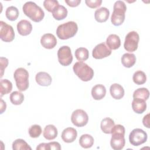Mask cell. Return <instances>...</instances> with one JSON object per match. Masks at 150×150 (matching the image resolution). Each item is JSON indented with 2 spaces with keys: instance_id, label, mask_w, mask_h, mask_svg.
<instances>
[{
  "instance_id": "41",
  "label": "cell",
  "mask_w": 150,
  "mask_h": 150,
  "mask_svg": "<svg viewBox=\"0 0 150 150\" xmlns=\"http://www.w3.org/2000/svg\"><path fill=\"white\" fill-rule=\"evenodd\" d=\"M6 105L5 102H4V100L2 98H1V114H2L4 111L6 110Z\"/></svg>"
},
{
  "instance_id": "10",
  "label": "cell",
  "mask_w": 150,
  "mask_h": 150,
  "mask_svg": "<svg viewBox=\"0 0 150 150\" xmlns=\"http://www.w3.org/2000/svg\"><path fill=\"white\" fill-rule=\"evenodd\" d=\"M71 121L74 125L77 127H82L87 124L88 116L85 111L81 109H77L73 112L71 116Z\"/></svg>"
},
{
  "instance_id": "8",
  "label": "cell",
  "mask_w": 150,
  "mask_h": 150,
  "mask_svg": "<svg viewBox=\"0 0 150 150\" xmlns=\"http://www.w3.org/2000/svg\"><path fill=\"white\" fill-rule=\"evenodd\" d=\"M147 134L141 128L134 129L129 134V141L131 145L139 146L145 143L147 140Z\"/></svg>"
},
{
  "instance_id": "35",
  "label": "cell",
  "mask_w": 150,
  "mask_h": 150,
  "mask_svg": "<svg viewBox=\"0 0 150 150\" xmlns=\"http://www.w3.org/2000/svg\"><path fill=\"white\" fill-rule=\"evenodd\" d=\"M59 5L57 1L56 0H45L43 2L45 8L49 12H52Z\"/></svg>"
},
{
  "instance_id": "17",
  "label": "cell",
  "mask_w": 150,
  "mask_h": 150,
  "mask_svg": "<svg viewBox=\"0 0 150 150\" xmlns=\"http://www.w3.org/2000/svg\"><path fill=\"white\" fill-rule=\"evenodd\" d=\"M106 94V88L103 84H96L91 89V96L96 100L103 99Z\"/></svg>"
},
{
  "instance_id": "7",
  "label": "cell",
  "mask_w": 150,
  "mask_h": 150,
  "mask_svg": "<svg viewBox=\"0 0 150 150\" xmlns=\"http://www.w3.org/2000/svg\"><path fill=\"white\" fill-rule=\"evenodd\" d=\"M139 36L138 33L135 31H131L128 33L125 36L124 47V49L129 52L135 51L138 48Z\"/></svg>"
},
{
  "instance_id": "33",
  "label": "cell",
  "mask_w": 150,
  "mask_h": 150,
  "mask_svg": "<svg viewBox=\"0 0 150 150\" xmlns=\"http://www.w3.org/2000/svg\"><path fill=\"white\" fill-rule=\"evenodd\" d=\"M132 80L134 83H135L136 84L142 85L146 82V76L144 71L141 70H138L134 73Z\"/></svg>"
},
{
  "instance_id": "24",
  "label": "cell",
  "mask_w": 150,
  "mask_h": 150,
  "mask_svg": "<svg viewBox=\"0 0 150 150\" xmlns=\"http://www.w3.org/2000/svg\"><path fill=\"white\" fill-rule=\"evenodd\" d=\"M115 125L114 121L113 120L109 117H106L102 120L100 124L101 129L105 134H110L111 133V130Z\"/></svg>"
},
{
  "instance_id": "42",
  "label": "cell",
  "mask_w": 150,
  "mask_h": 150,
  "mask_svg": "<svg viewBox=\"0 0 150 150\" xmlns=\"http://www.w3.org/2000/svg\"><path fill=\"white\" fill-rule=\"evenodd\" d=\"M37 150H46V143H41L36 147Z\"/></svg>"
},
{
  "instance_id": "23",
  "label": "cell",
  "mask_w": 150,
  "mask_h": 150,
  "mask_svg": "<svg viewBox=\"0 0 150 150\" xmlns=\"http://www.w3.org/2000/svg\"><path fill=\"white\" fill-rule=\"evenodd\" d=\"M121 63L122 64L127 67L130 68L132 67L136 62V57L133 53H124L121 57Z\"/></svg>"
},
{
  "instance_id": "40",
  "label": "cell",
  "mask_w": 150,
  "mask_h": 150,
  "mask_svg": "<svg viewBox=\"0 0 150 150\" xmlns=\"http://www.w3.org/2000/svg\"><path fill=\"white\" fill-rule=\"evenodd\" d=\"M149 114L145 115L142 119V123L145 127L149 128Z\"/></svg>"
},
{
  "instance_id": "20",
  "label": "cell",
  "mask_w": 150,
  "mask_h": 150,
  "mask_svg": "<svg viewBox=\"0 0 150 150\" xmlns=\"http://www.w3.org/2000/svg\"><path fill=\"white\" fill-rule=\"evenodd\" d=\"M106 43L110 49L116 50L120 47L121 40L117 35L111 34L107 37Z\"/></svg>"
},
{
  "instance_id": "12",
  "label": "cell",
  "mask_w": 150,
  "mask_h": 150,
  "mask_svg": "<svg viewBox=\"0 0 150 150\" xmlns=\"http://www.w3.org/2000/svg\"><path fill=\"white\" fill-rule=\"evenodd\" d=\"M111 54V50L106 46L104 42L96 45L92 52V56L96 59H101L107 57Z\"/></svg>"
},
{
  "instance_id": "3",
  "label": "cell",
  "mask_w": 150,
  "mask_h": 150,
  "mask_svg": "<svg viewBox=\"0 0 150 150\" xmlns=\"http://www.w3.org/2000/svg\"><path fill=\"white\" fill-rule=\"evenodd\" d=\"M78 30V26L74 21H69L59 25L56 29V35L62 40H66L73 37Z\"/></svg>"
},
{
  "instance_id": "22",
  "label": "cell",
  "mask_w": 150,
  "mask_h": 150,
  "mask_svg": "<svg viewBox=\"0 0 150 150\" xmlns=\"http://www.w3.org/2000/svg\"><path fill=\"white\" fill-rule=\"evenodd\" d=\"M57 129L56 127L52 124L46 125L43 130V135L45 139L47 140H53L57 136Z\"/></svg>"
},
{
  "instance_id": "29",
  "label": "cell",
  "mask_w": 150,
  "mask_h": 150,
  "mask_svg": "<svg viewBox=\"0 0 150 150\" xmlns=\"http://www.w3.org/2000/svg\"><path fill=\"white\" fill-rule=\"evenodd\" d=\"M149 96V90L144 87L139 88L135 90L133 93L134 98H139L145 101L147 100Z\"/></svg>"
},
{
  "instance_id": "31",
  "label": "cell",
  "mask_w": 150,
  "mask_h": 150,
  "mask_svg": "<svg viewBox=\"0 0 150 150\" xmlns=\"http://www.w3.org/2000/svg\"><path fill=\"white\" fill-rule=\"evenodd\" d=\"M74 54L77 60L80 62L86 60L87 59H88L89 56L88 50L85 47L77 48Z\"/></svg>"
},
{
  "instance_id": "13",
  "label": "cell",
  "mask_w": 150,
  "mask_h": 150,
  "mask_svg": "<svg viewBox=\"0 0 150 150\" xmlns=\"http://www.w3.org/2000/svg\"><path fill=\"white\" fill-rule=\"evenodd\" d=\"M40 43L44 48L52 49L56 46L57 39L53 34L45 33L41 37Z\"/></svg>"
},
{
  "instance_id": "39",
  "label": "cell",
  "mask_w": 150,
  "mask_h": 150,
  "mask_svg": "<svg viewBox=\"0 0 150 150\" xmlns=\"http://www.w3.org/2000/svg\"><path fill=\"white\" fill-rule=\"evenodd\" d=\"M65 2L70 7H76L80 4L81 0H65Z\"/></svg>"
},
{
  "instance_id": "37",
  "label": "cell",
  "mask_w": 150,
  "mask_h": 150,
  "mask_svg": "<svg viewBox=\"0 0 150 150\" xmlns=\"http://www.w3.org/2000/svg\"><path fill=\"white\" fill-rule=\"evenodd\" d=\"M51 149H61V146L60 144L57 142H51L49 143H46V150H51Z\"/></svg>"
},
{
  "instance_id": "4",
  "label": "cell",
  "mask_w": 150,
  "mask_h": 150,
  "mask_svg": "<svg viewBox=\"0 0 150 150\" xmlns=\"http://www.w3.org/2000/svg\"><path fill=\"white\" fill-rule=\"evenodd\" d=\"M73 70L75 74L83 81H88L94 76L93 69L83 62L75 63L73 65Z\"/></svg>"
},
{
  "instance_id": "36",
  "label": "cell",
  "mask_w": 150,
  "mask_h": 150,
  "mask_svg": "<svg viewBox=\"0 0 150 150\" xmlns=\"http://www.w3.org/2000/svg\"><path fill=\"white\" fill-rule=\"evenodd\" d=\"M85 3L87 5V6H88L90 8H96L97 7H99L101 3V0H86L85 1Z\"/></svg>"
},
{
  "instance_id": "15",
  "label": "cell",
  "mask_w": 150,
  "mask_h": 150,
  "mask_svg": "<svg viewBox=\"0 0 150 150\" xmlns=\"http://www.w3.org/2000/svg\"><path fill=\"white\" fill-rule=\"evenodd\" d=\"M32 30L31 23L25 19L20 21L17 24V30L19 35L22 36H27L29 35Z\"/></svg>"
},
{
  "instance_id": "14",
  "label": "cell",
  "mask_w": 150,
  "mask_h": 150,
  "mask_svg": "<svg viewBox=\"0 0 150 150\" xmlns=\"http://www.w3.org/2000/svg\"><path fill=\"white\" fill-rule=\"evenodd\" d=\"M77 136V132L75 128L68 127L64 129L62 133V139L66 143H71L74 142Z\"/></svg>"
},
{
  "instance_id": "27",
  "label": "cell",
  "mask_w": 150,
  "mask_h": 150,
  "mask_svg": "<svg viewBox=\"0 0 150 150\" xmlns=\"http://www.w3.org/2000/svg\"><path fill=\"white\" fill-rule=\"evenodd\" d=\"M12 89V84L8 79H1L0 81V96L2 97L4 95L9 93Z\"/></svg>"
},
{
  "instance_id": "34",
  "label": "cell",
  "mask_w": 150,
  "mask_h": 150,
  "mask_svg": "<svg viewBox=\"0 0 150 150\" xmlns=\"http://www.w3.org/2000/svg\"><path fill=\"white\" fill-rule=\"evenodd\" d=\"M29 136L31 138H36L39 137L40 134H42V130L41 128V127L39 125L35 124L30 127L28 130Z\"/></svg>"
},
{
  "instance_id": "2",
  "label": "cell",
  "mask_w": 150,
  "mask_h": 150,
  "mask_svg": "<svg viewBox=\"0 0 150 150\" xmlns=\"http://www.w3.org/2000/svg\"><path fill=\"white\" fill-rule=\"evenodd\" d=\"M22 9L24 14L35 22H40L45 16L42 9L32 1L26 2L23 5Z\"/></svg>"
},
{
  "instance_id": "1",
  "label": "cell",
  "mask_w": 150,
  "mask_h": 150,
  "mask_svg": "<svg viewBox=\"0 0 150 150\" xmlns=\"http://www.w3.org/2000/svg\"><path fill=\"white\" fill-rule=\"evenodd\" d=\"M125 128L123 125L117 124L114 126L111 130V138L110 145L114 150H121L125 146V140L124 138Z\"/></svg>"
},
{
  "instance_id": "26",
  "label": "cell",
  "mask_w": 150,
  "mask_h": 150,
  "mask_svg": "<svg viewBox=\"0 0 150 150\" xmlns=\"http://www.w3.org/2000/svg\"><path fill=\"white\" fill-rule=\"evenodd\" d=\"M94 138L93 137L89 134H83L82 135L79 139L80 145L83 148H91L94 144Z\"/></svg>"
},
{
  "instance_id": "19",
  "label": "cell",
  "mask_w": 150,
  "mask_h": 150,
  "mask_svg": "<svg viewBox=\"0 0 150 150\" xmlns=\"http://www.w3.org/2000/svg\"><path fill=\"white\" fill-rule=\"evenodd\" d=\"M110 11L105 7L97 9L94 12V18L97 22L100 23L105 22L109 18Z\"/></svg>"
},
{
  "instance_id": "30",
  "label": "cell",
  "mask_w": 150,
  "mask_h": 150,
  "mask_svg": "<svg viewBox=\"0 0 150 150\" xmlns=\"http://www.w3.org/2000/svg\"><path fill=\"white\" fill-rule=\"evenodd\" d=\"M19 13L18 8L13 6L8 7L5 11L6 18L11 21H14L17 19L19 16Z\"/></svg>"
},
{
  "instance_id": "16",
  "label": "cell",
  "mask_w": 150,
  "mask_h": 150,
  "mask_svg": "<svg viewBox=\"0 0 150 150\" xmlns=\"http://www.w3.org/2000/svg\"><path fill=\"white\" fill-rule=\"evenodd\" d=\"M35 80L38 84L41 86H49L51 84L52 79L50 75L45 71H40L36 74Z\"/></svg>"
},
{
  "instance_id": "11",
  "label": "cell",
  "mask_w": 150,
  "mask_h": 150,
  "mask_svg": "<svg viewBox=\"0 0 150 150\" xmlns=\"http://www.w3.org/2000/svg\"><path fill=\"white\" fill-rule=\"evenodd\" d=\"M0 38L5 42H11L15 38L12 26L4 21L0 22Z\"/></svg>"
},
{
  "instance_id": "38",
  "label": "cell",
  "mask_w": 150,
  "mask_h": 150,
  "mask_svg": "<svg viewBox=\"0 0 150 150\" xmlns=\"http://www.w3.org/2000/svg\"><path fill=\"white\" fill-rule=\"evenodd\" d=\"M8 64V60L6 57H1V77L3 76L4 70L6 68Z\"/></svg>"
},
{
  "instance_id": "6",
  "label": "cell",
  "mask_w": 150,
  "mask_h": 150,
  "mask_svg": "<svg viewBox=\"0 0 150 150\" xmlns=\"http://www.w3.org/2000/svg\"><path fill=\"white\" fill-rule=\"evenodd\" d=\"M13 77L18 90L21 91L26 90L29 87V73L23 67L18 68L14 72Z\"/></svg>"
},
{
  "instance_id": "9",
  "label": "cell",
  "mask_w": 150,
  "mask_h": 150,
  "mask_svg": "<svg viewBox=\"0 0 150 150\" xmlns=\"http://www.w3.org/2000/svg\"><path fill=\"white\" fill-rule=\"evenodd\" d=\"M57 57L59 63L63 66L70 65L73 61L71 51L68 46L60 47L57 51Z\"/></svg>"
},
{
  "instance_id": "32",
  "label": "cell",
  "mask_w": 150,
  "mask_h": 150,
  "mask_svg": "<svg viewBox=\"0 0 150 150\" xmlns=\"http://www.w3.org/2000/svg\"><path fill=\"white\" fill-rule=\"evenodd\" d=\"M11 102L14 105H20L24 100L23 94L18 91H13L9 96Z\"/></svg>"
},
{
  "instance_id": "18",
  "label": "cell",
  "mask_w": 150,
  "mask_h": 150,
  "mask_svg": "<svg viewBox=\"0 0 150 150\" xmlns=\"http://www.w3.org/2000/svg\"><path fill=\"white\" fill-rule=\"evenodd\" d=\"M110 92L111 97L115 100H120L124 96V88L119 84H112L110 88Z\"/></svg>"
},
{
  "instance_id": "25",
  "label": "cell",
  "mask_w": 150,
  "mask_h": 150,
  "mask_svg": "<svg viewBox=\"0 0 150 150\" xmlns=\"http://www.w3.org/2000/svg\"><path fill=\"white\" fill-rule=\"evenodd\" d=\"M52 13L55 19L57 21H60L66 18L67 15V10L64 6L59 5L52 12Z\"/></svg>"
},
{
  "instance_id": "21",
  "label": "cell",
  "mask_w": 150,
  "mask_h": 150,
  "mask_svg": "<svg viewBox=\"0 0 150 150\" xmlns=\"http://www.w3.org/2000/svg\"><path fill=\"white\" fill-rule=\"evenodd\" d=\"M132 108L135 112L142 114L146 109V103L144 100L134 98L132 101Z\"/></svg>"
},
{
  "instance_id": "28",
  "label": "cell",
  "mask_w": 150,
  "mask_h": 150,
  "mask_svg": "<svg viewBox=\"0 0 150 150\" xmlns=\"http://www.w3.org/2000/svg\"><path fill=\"white\" fill-rule=\"evenodd\" d=\"M12 149L13 150H31V147L28 143L22 139H17L12 143Z\"/></svg>"
},
{
  "instance_id": "5",
  "label": "cell",
  "mask_w": 150,
  "mask_h": 150,
  "mask_svg": "<svg viewBox=\"0 0 150 150\" xmlns=\"http://www.w3.org/2000/svg\"><path fill=\"white\" fill-rule=\"evenodd\" d=\"M127 6L122 1H116L113 6V12L111 16V22L114 26L122 25L125 20Z\"/></svg>"
}]
</instances>
